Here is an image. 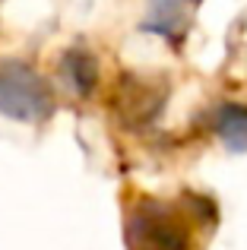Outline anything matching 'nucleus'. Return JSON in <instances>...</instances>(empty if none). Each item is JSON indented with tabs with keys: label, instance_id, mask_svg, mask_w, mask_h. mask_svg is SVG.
Wrapping results in <instances>:
<instances>
[{
	"label": "nucleus",
	"instance_id": "nucleus-1",
	"mask_svg": "<svg viewBox=\"0 0 247 250\" xmlns=\"http://www.w3.org/2000/svg\"><path fill=\"white\" fill-rule=\"evenodd\" d=\"M0 108L22 121H41L51 111V98L32 70H25L22 63H10L0 67Z\"/></svg>",
	"mask_w": 247,
	"mask_h": 250
},
{
	"label": "nucleus",
	"instance_id": "nucleus-2",
	"mask_svg": "<svg viewBox=\"0 0 247 250\" xmlns=\"http://www.w3.org/2000/svg\"><path fill=\"white\" fill-rule=\"evenodd\" d=\"M133 231L149 244V250H187V234L178 222H171L168 215H143L136 219Z\"/></svg>",
	"mask_w": 247,
	"mask_h": 250
},
{
	"label": "nucleus",
	"instance_id": "nucleus-3",
	"mask_svg": "<svg viewBox=\"0 0 247 250\" xmlns=\"http://www.w3.org/2000/svg\"><path fill=\"white\" fill-rule=\"evenodd\" d=\"M212 130L231 152H247V108L235 102H219L212 111Z\"/></svg>",
	"mask_w": 247,
	"mask_h": 250
},
{
	"label": "nucleus",
	"instance_id": "nucleus-4",
	"mask_svg": "<svg viewBox=\"0 0 247 250\" xmlns=\"http://www.w3.org/2000/svg\"><path fill=\"white\" fill-rule=\"evenodd\" d=\"M149 29L162 32L165 38H174L187 29V0H152Z\"/></svg>",
	"mask_w": 247,
	"mask_h": 250
},
{
	"label": "nucleus",
	"instance_id": "nucleus-5",
	"mask_svg": "<svg viewBox=\"0 0 247 250\" xmlns=\"http://www.w3.org/2000/svg\"><path fill=\"white\" fill-rule=\"evenodd\" d=\"M63 73L70 76V83L76 85L80 92H89L95 85V61L86 54V51H73V54L63 61Z\"/></svg>",
	"mask_w": 247,
	"mask_h": 250
}]
</instances>
